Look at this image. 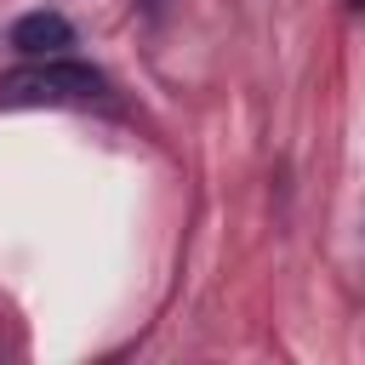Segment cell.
<instances>
[{
	"instance_id": "cell-1",
	"label": "cell",
	"mask_w": 365,
	"mask_h": 365,
	"mask_svg": "<svg viewBox=\"0 0 365 365\" xmlns=\"http://www.w3.org/2000/svg\"><path fill=\"white\" fill-rule=\"evenodd\" d=\"M108 91V80L91 68V63H74V57H46V63H29V68H11L0 80V103H97Z\"/></svg>"
},
{
	"instance_id": "cell-2",
	"label": "cell",
	"mask_w": 365,
	"mask_h": 365,
	"mask_svg": "<svg viewBox=\"0 0 365 365\" xmlns=\"http://www.w3.org/2000/svg\"><path fill=\"white\" fill-rule=\"evenodd\" d=\"M6 40H11L23 57H57V51L74 46V23H68L63 11H23Z\"/></svg>"
},
{
	"instance_id": "cell-3",
	"label": "cell",
	"mask_w": 365,
	"mask_h": 365,
	"mask_svg": "<svg viewBox=\"0 0 365 365\" xmlns=\"http://www.w3.org/2000/svg\"><path fill=\"white\" fill-rule=\"evenodd\" d=\"M143 11H148V17H160V11H165V0H143Z\"/></svg>"
},
{
	"instance_id": "cell-4",
	"label": "cell",
	"mask_w": 365,
	"mask_h": 365,
	"mask_svg": "<svg viewBox=\"0 0 365 365\" xmlns=\"http://www.w3.org/2000/svg\"><path fill=\"white\" fill-rule=\"evenodd\" d=\"M354 6H359V11H365V0H354Z\"/></svg>"
}]
</instances>
